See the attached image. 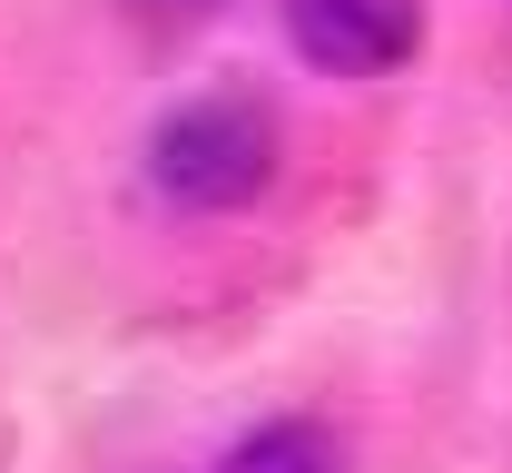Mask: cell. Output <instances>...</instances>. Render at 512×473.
<instances>
[{
	"label": "cell",
	"instance_id": "1",
	"mask_svg": "<svg viewBox=\"0 0 512 473\" xmlns=\"http://www.w3.org/2000/svg\"><path fill=\"white\" fill-rule=\"evenodd\" d=\"M148 178H158V198L207 207V217L217 207H247L276 178V129L247 99H197V109H178L168 129L148 138Z\"/></svg>",
	"mask_w": 512,
	"mask_h": 473
},
{
	"label": "cell",
	"instance_id": "2",
	"mask_svg": "<svg viewBox=\"0 0 512 473\" xmlns=\"http://www.w3.org/2000/svg\"><path fill=\"white\" fill-rule=\"evenodd\" d=\"M276 10H286V40L325 79H384L424 40V0H276Z\"/></svg>",
	"mask_w": 512,
	"mask_h": 473
},
{
	"label": "cell",
	"instance_id": "3",
	"mask_svg": "<svg viewBox=\"0 0 512 473\" xmlns=\"http://www.w3.org/2000/svg\"><path fill=\"white\" fill-rule=\"evenodd\" d=\"M217 473H345V454H335V434H316V424H256Z\"/></svg>",
	"mask_w": 512,
	"mask_h": 473
}]
</instances>
